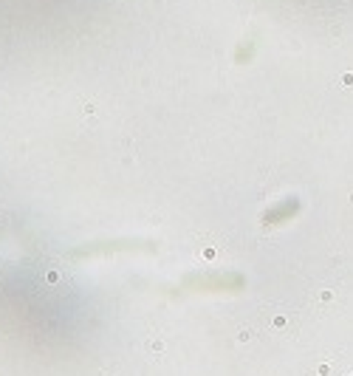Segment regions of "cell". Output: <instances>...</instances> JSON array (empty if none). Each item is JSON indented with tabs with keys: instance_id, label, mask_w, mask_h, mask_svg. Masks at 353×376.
Wrapping results in <instances>:
<instances>
[{
	"instance_id": "cell-1",
	"label": "cell",
	"mask_w": 353,
	"mask_h": 376,
	"mask_svg": "<svg viewBox=\"0 0 353 376\" xmlns=\"http://www.w3.org/2000/svg\"><path fill=\"white\" fill-rule=\"evenodd\" d=\"M300 213V198H285V201H280L275 210H269L266 215H263V221L266 224H282V221H291L294 215Z\"/></svg>"
}]
</instances>
